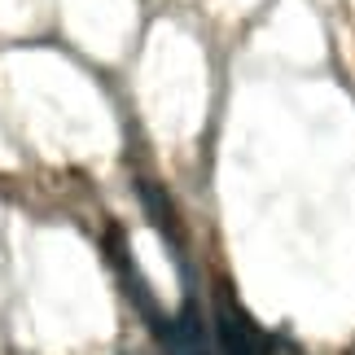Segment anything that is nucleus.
<instances>
[{
	"label": "nucleus",
	"instance_id": "obj_1",
	"mask_svg": "<svg viewBox=\"0 0 355 355\" xmlns=\"http://www.w3.org/2000/svg\"><path fill=\"white\" fill-rule=\"evenodd\" d=\"M215 343H220V355H277L268 334L245 316L237 298H228V290L215 298Z\"/></svg>",
	"mask_w": 355,
	"mask_h": 355
},
{
	"label": "nucleus",
	"instance_id": "obj_2",
	"mask_svg": "<svg viewBox=\"0 0 355 355\" xmlns=\"http://www.w3.org/2000/svg\"><path fill=\"white\" fill-rule=\"evenodd\" d=\"M158 338L167 343V355H215L211 338H207V324H202L193 303H184L180 316H171L167 324H158Z\"/></svg>",
	"mask_w": 355,
	"mask_h": 355
}]
</instances>
